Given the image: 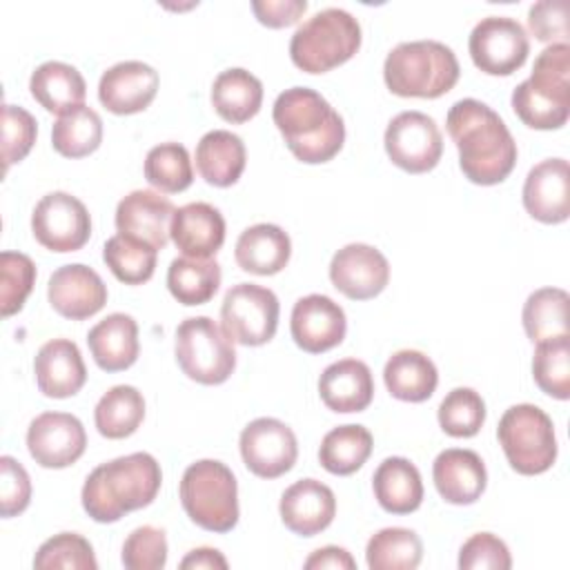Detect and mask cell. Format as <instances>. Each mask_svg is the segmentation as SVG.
<instances>
[{"label": "cell", "mask_w": 570, "mask_h": 570, "mask_svg": "<svg viewBox=\"0 0 570 570\" xmlns=\"http://www.w3.org/2000/svg\"><path fill=\"white\" fill-rule=\"evenodd\" d=\"M459 167L474 185H499L517 165V142L503 118L476 98L456 100L445 118Z\"/></svg>", "instance_id": "cell-1"}, {"label": "cell", "mask_w": 570, "mask_h": 570, "mask_svg": "<svg viewBox=\"0 0 570 570\" xmlns=\"http://www.w3.org/2000/svg\"><path fill=\"white\" fill-rule=\"evenodd\" d=\"M163 483L160 463L149 452H134L100 463L85 479L80 499L98 523H116L127 512L147 508Z\"/></svg>", "instance_id": "cell-2"}, {"label": "cell", "mask_w": 570, "mask_h": 570, "mask_svg": "<svg viewBox=\"0 0 570 570\" xmlns=\"http://www.w3.org/2000/svg\"><path fill=\"white\" fill-rule=\"evenodd\" d=\"M272 118L287 149L301 163H327L345 142V125L341 114L309 87H289L278 94Z\"/></svg>", "instance_id": "cell-3"}, {"label": "cell", "mask_w": 570, "mask_h": 570, "mask_svg": "<svg viewBox=\"0 0 570 570\" xmlns=\"http://www.w3.org/2000/svg\"><path fill=\"white\" fill-rule=\"evenodd\" d=\"M512 109L530 129H561L570 116V45H548L528 80L512 91Z\"/></svg>", "instance_id": "cell-4"}, {"label": "cell", "mask_w": 570, "mask_h": 570, "mask_svg": "<svg viewBox=\"0 0 570 570\" xmlns=\"http://www.w3.org/2000/svg\"><path fill=\"white\" fill-rule=\"evenodd\" d=\"M454 51L439 40L399 42L383 62L387 89L401 98H439L459 80Z\"/></svg>", "instance_id": "cell-5"}, {"label": "cell", "mask_w": 570, "mask_h": 570, "mask_svg": "<svg viewBox=\"0 0 570 570\" xmlns=\"http://www.w3.org/2000/svg\"><path fill=\"white\" fill-rule=\"evenodd\" d=\"M361 47L358 20L338 7L309 16L289 40V58L305 73H325L347 62Z\"/></svg>", "instance_id": "cell-6"}, {"label": "cell", "mask_w": 570, "mask_h": 570, "mask_svg": "<svg viewBox=\"0 0 570 570\" xmlns=\"http://www.w3.org/2000/svg\"><path fill=\"white\" fill-rule=\"evenodd\" d=\"M178 494L187 517L203 530L229 532L238 523V485L223 461L191 463L183 472Z\"/></svg>", "instance_id": "cell-7"}, {"label": "cell", "mask_w": 570, "mask_h": 570, "mask_svg": "<svg viewBox=\"0 0 570 570\" xmlns=\"http://www.w3.org/2000/svg\"><path fill=\"white\" fill-rule=\"evenodd\" d=\"M497 436L510 468L519 474H543L557 461L554 423L539 405L519 403L508 407L499 421Z\"/></svg>", "instance_id": "cell-8"}, {"label": "cell", "mask_w": 570, "mask_h": 570, "mask_svg": "<svg viewBox=\"0 0 570 570\" xmlns=\"http://www.w3.org/2000/svg\"><path fill=\"white\" fill-rule=\"evenodd\" d=\"M174 352L183 374L200 385H220L236 367L234 341L209 316L185 318L176 327Z\"/></svg>", "instance_id": "cell-9"}, {"label": "cell", "mask_w": 570, "mask_h": 570, "mask_svg": "<svg viewBox=\"0 0 570 570\" xmlns=\"http://www.w3.org/2000/svg\"><path fill=\"white\" fill-rule=\"evenodd\" d=\"M278 298L269 287L238 283L227 289L220 305V327L240 345L258 347L274 338L278 327Z\"/></svg>", "instance_id": "cell-10"}, {"label": "cell", "mask_w": 570, "mask_h": 570, "mask_svg": "<svg viewBox=\"0 0 570 570\" xmlns=\"http://www.w3.org/2000/svg\"><path fill=\"white\" fill-rule=\"evenodd\" d=\"M470 58L488 76H510L523 67L530 53L525 29L508 16L481 18L468 40Z\"/></svg>", "instance_id": "cell-11"}, {"label": "cell", "mask_w": 570, "mask_h": 570, "mask_svg": "<svg viewBox=\"0 0 570 570\" xmlns=\"http://www.w3.org/2000/svg\"><path fill=\"white\" fill-rule=\"evenodd\" d=\"M390 160L407 174L434 169L443 154V136L432 116L423 111L396 114L383 136Z\"/></svg>", "instance_id": "cell-12"}, {"label": "cell", "mask_w": 570, "mask_h": 570, "mask_svg": "<svg viewBox=\"0 0 570 570\" xmlns=\"http://www.w3.org/2000/svg\"><path fill=\"white\" fill-rule=\"evenodd\" d=\"M31 232L36 240L51 252H76L91 236V216L76 196L49 191L33 207Z\"/></svg>", "instance_id": "cell-13"}, {"label": "cell", "mask_w": 570, "mask_h": 570, "mask_svg": "<svg viewBox=\"0 0 570 570\" xmlns=\"http://www.w3.org/2000/svg\"><path fill=\"white\" fill-rule=\"evenodd\" d=\"M238 445L245 468L261 479L283 476L298 456L296 434L287 423L272 416L249 421L240 432Z\"/></svg>", "instance_id": "cell-14"}, {"label": "cell", "mask_w": 570, "mask_h": 570, "mask_svg": "<svg viewBox=\"0 0 570 570\" xmlns=\"http://www.w3.org/2000/svg\"><path fill=\"white\" fill-rule=\"evenodd\" d=\"M31 459L51 470L73 465L87 448V432L78 416L69 412H42L27 430Z\"/></svg>", "instance_id": "cell-15"}, {"label": "cell", "mask_w": 570, "mask_h": 570, "mask_svg": "<svg viewBox=\"0 0 570 570\" xmlns=\"http://www.w3.org/2000/svg\"><path fill=\"white\" fill-rule=\"evenodd\" d=\"M330 281L343 296L367 301L385 289L390 263L381 249L365 243H350L332 256Z\"/></svg>", "instance_id": "cell-16"}, {"label": "cell", "mask_w": 570, "mask_h": 570, "mask_svg": "<svg viewBox=\"0 0 570 570\" xmlns=\"http://www.w3.org/2000/svg\"><path fill=\"white\" fill-rule=\"evenodd\" d=\"M289 332L303 352L323 354L343 343L347 318L343 307L330 296L307 294L292 307Z\"/></svg>", "instance_id": "cell-17"}, {"label": "cell", "mask_w": 570, "mask_h": 570, "mask_svg": "<svg viewBox=\"0 0 570 570\" xmlns=\"http://www.w3.org/2000/svg\"><path fill=\"white\" fill-rule=\"evenodd\" d=\"M158 71L142 60L111 65L98 82V100L116 116L145 111L158 94Z\"/></svg>", "instance_id": "cell-18"}, {"label": "cell", "mask_w": 570, "mask_h": 570, "mask_svg": "<svg viewBox=\"0 0 570 570\" xmlns=\"http://www.w3.org/2000/svg\"><path fill=\"white\" fill-rule=\"evenodd\" d=\"M47 298L51 307L71 321H82L98 314L107 303V285L100 274L82 263L58 267L49 276Z\"/></svg>", "instance_id": "cell-19"}, {"label": "cell", "mask_w": 570, "mask_h": 570, "mask_svg": "<svg viewBox=\"0 0 570 570\" xmlns=\"http://www.w3.org/2000/svg\"><path fill=\"white\" fill-rule=\"evenodd\" d=\"M525 212L546 225H559L570 216V167L566 158H546L534 165L523 183Z\"/></svg>", "instance_id": "cell-20"}, {"label": "cell", "mask_w": 570, "mask_h": 570, "mask_svg": "<svg viewBox=\"0 0 570 570\" xmlns=\"http://www.w3.org/2000/svg\"><path fill=\"white\" fill-rule=\"evenodd\" d=\"M174 205L160 191L134 189L116 207L118 234L142 240L156 249H163L171 238Z\"/></svg>", "instance_id": "cell-21"}, {"label": "cell", "mask_w": 570, "mask_h": 570, "mask_svg": "<svg viewBox=\"0 0 570 570\" xmlns=\"http://www.w3.org/2000/svg\"><path fill=\"white\" fill-rule=\"evenodd\" d=\"M278 512L287 530L301 537H314L334 521L336 497L323 481L301 479L281 494Z\"/></svg>", "instance_id": "cell-22"}, {"label": "cell", "mask_w": 570, "mask_h": 570, "mask_svg": "<svg viewBox=\"0 0 570 570\" xmlns=\"http://www.w3.org/2000/svg\"><path fill=\"white\" fill-rule=\"evenodd\" d=\"M432 479L443 501L452 505H470L481 499L488 485L483 459L474 450L448 448L432 463Z\"/></svg>", "instance_id": "cell-23"}, {"label": "cell", "mask_w": 570, "mask_h": 570, "mask_svg": "<svg viewBox=\"0 0 570 570\" xmlns=\"http://www.w3.org/2000/svg\"><path fill=\"white\" fill-rule=\"evenodd\" d=\"M33 372L38 390L49 399H69L78 394L87 381L82 354L69 338L47 341L33 358Z\"/></svg>", "instance_id": "cell-24"}, {"label": "cell", "mask_w": 570, "mask_h": 570, "mask_svg": "<svg viewBox=\"0 0 570 570\" xmlns=\"http://www.w3.org/2000/svg\"><path fill=\"white\" fill-rule=\"evenodd\" d=\"M171 240L189 258H212L225 243V218L209 203H187L174 212Z\"/></svg>", "instance_id": "cell-25"}, {"label": "cell", "mask_w": 570, "mask_h": 570, "mask_svg": "<svg viewBox=\"0 0 570 570\" xmlns=\"http://www.w3.org/2000/svg\"><path fill=\"white\" fill-rule=\"evenodd\" d=\"M318 394L332 412H363L374 399V379L367 363L341 358L327 365L318 379Z\"/></svg>", "instance_id": "cell-26"}, {"label": "cell", "mask_w": 570, "mask_h": 570, "mask_svg": "<svg viewBox=\"0 0 570 570\" xmlns=\"http://www.w3.org/2000/svg\"><path fill=\"white\" fill-rule=\"evenodd\" d=\"M87 345L100 370L122 372L136 363L140 352L138 323L129 314L114 312L89 330Z\"/></svg>", "instance_id": "cell-27"}, {"label": "cell", "mask_w": 570, "mask_h": 570, "mask_svg": "<svg viewBox=\"0 0 570 570\" xmlns=\"http://www.w3.org/2000/svg\"><path fill=\"white\" fill-rule=\"evenodd\" d=\"M234 256L243 272L272 276L289 263L292 240L283 227L272 223H256L240 232Z\"/></svg>", "instance_id": "cell-28"}, {"label": "cell", "mask_w": 570, "mask_h": 570, "mask_svg": "<svg viewBox=\"0 0 570 570\" xmlns=\"http://www.w3.org/2000/svg\"><path fill=\"white\" fill-rule=\"evenodd\" d=\"M379 505L390 514H410L423 503V481L419 468L405 456H387L372 476Z\"/></svg>", "instance_id": "cell-29"}, {"label": "cell", "mask_w": 570, "mask_h": 570, "mask_svg": "<svg viewBox=\"0 0 570 570\" xmlns=\"http://www.w3.org/2000/svg\"><path fill=\"white\" fill-rule=\"evenodd\" d=\"M245 142L227 129H212L196 145V169L214 187L234 185L245 171Z\"/></svg>", "instance_id": "cell-30"}, {"label": "cell", "mask_w": 570, "mask_h": 570, "mask_svg": "<svg viewBox=\"0 0 570 570\" xmlns=\"http://www.w3.org/2000/svg\"><path fill=\"white\" fill-rule=\"evenodd\" d=\"M383 381L394 399L405 403H423L434 394L439 372L428 354L419 350H399L387 358Z\"/></svg>", "instance_id": "cell-31"}, {"label": "cell", "mask_w": 570, "mask_h": 570, "mask_svg": "<svg viewBox=\"0 0 570 570\" xmlns=\"http://www.w3.org/2000/svg\"><path fill=\"white\" fill-rule=\"evenodd\" d=\"M29 89L40 107L58 116L80 107L87 94L82 73L73 65L60 60L38 65L29 78Z\"/></svg>", "instance_id": "cell-32"}, {"label": "cell", "mask_w": 570, "mask_h": 570, "mask_svg": "<svg viewBox=\"0 0 570 570\" xmlns=\"http://www.w3.org/2000/svg\"><path fill=\"white\" fill-rule=\"evenodd\" d=\"M212 105L223 120L232 125L247 122L261 111L263 82L247 69H225L214 78Z\"/></svg>", "instance_id": "cell-33"}, {"label": "cell", "mask_w": 570, "mask_h": 570, "mask_svg": "<svg viewBox=\"0 0 570 570\" xmlns=\"http://www.w3.org/2000/svg\"><path fill=\"white\" fill-rule=\"evenodd\" d=\"M374 448V439L365 425L347 423L330 430L318 448V461L330 474L347 476L363 468Z\"/></svg>", "instance_id": "cell-34"}, {"label": "cell", "mask_w": 570, "mask_h": 570, "mask_svg": "<svg viewBox=\"0 0 570 570\" xmlns=\"http://www.w3.org/2000/svg\"><path fill=\"white\" fill-rule=\"evenodd\" d=\"M220 265L212 258L180 256L169 263L167 287L183 305H203L214 298L220 287Z\"/></svg>", "instance_id": "cell-35"}, {"label": "cell", "mask_w": 570, "mask_h": 570, "mask_svg": "<svg viewBox=\"0 0 570 570\" xmlns=\"http://www.w3.org/2000/svg\"><path fill=\"white\" fill-rule=\"evenodd\" d=\"M145 419V399L134 385H114L107 390L94 410L96 430L105 439L131 436Z\"/></svg>", "instance_id": "cell-36"}, {"label": "cell", "mask_w": 570, "mask_h": 570, "mask_svg": "<svg viewBox=\"0 0 570 570\" xmlns=\"http://www.w3.org/2000/svg\"><path fill=\"white\" fill-rule=\"evenodd\" d=\"M568 303L570 296L561 287H541L534 289L521 312L523 330L532 343L550 341L568 334Z\"/></svg>", "instance_id": "cell-37"}, {"label": "cell", "mask_w": 570, "mask_h": 570, "mask_svg": "<svg viewBox=\"0 0 570 570\" xmlns=\"http://www.w3.org/2000/svg\"><path fill=\"white\" fill-rule=\"evenodd\" d=\"M102 142V120L98 111L80 105L62 116L51 127V145L65 158H85Z\"/></svg>", "instance_id": "cell-38"}, {"label": "cell", "mask_w": 570, "mask_h": 570, "mask_svg": "<svg viewBox=\"0 0 570 570\" xmlns=\"http://www.w3.org/2000/svg\"><path fill=\"white\" fill-rule=\"evenodd\" d=\"M423 559V543L410 528H383L370 537L365 561L372 570H414Z\"/></svg>", "instance_id": "cell-39"}, {"label": "cell", "mask_w": 570, "mask_h": 570, "mask_svg": "<svg viewBox=\"0 0 570 570\" xmlns=\"http://www.w3.org/2000/svg\"><path fill=\"white\" fill-rule=\"evenodd\" d=\"M102 261L111 274L125 285H142L154 276L158 249L125 234L107 238L102 247Z\"/></svg>", "instance_id": "cell-40"}, {"label": "cell", "mask_w": 570, "mask_h": 570, "mask_svg": "<svg viewBox=\"0 0 570 570\" xmlns=\"http://www.w3.org/2000/svg\"><path fill=\"white\" fill-rule=\"evenodd\" d=\"M142 171L147 183L163 194L185 191L194 180L189 151L180 142H160L151 147L145 156Z\"/></svg>", "instance_id": "cell-41"}, {"label": "cell", "mask_w": 570, "mask_h": 570, "mask_svg": "<svg viewBox=\"0 0 570 570\" xmlns=\"http://www.w3.org/2000/svg\"><path fill=\"white\" fill-rule=\"evenodd\" d=\"M532 376L541 392L552 399H570V336L541 341L532 356Z\"/></svg>", "instance_id": "cell-42"}, {"label": "cell", "mask_w": 570, "mask_h": 570, "mask_svg": "<svg viewBox=\"0 0 570 570\" xmlns=\"http://www.w3.org/2000/svg\"><path fill=\"white\" fill-rule=\"evenodd\" d=\"M439 425L454 439L474 436L485 423V403L472 387H454L445 394L439 410Z\"/></svg>", "instance_id": "cell-43"}, {"label": "cell", "mask_w": 570, "mask_h": 570, "mask_svg": "<svg viewBox=\"0 0 570 570\" xmlns=\"http://www.w3.org/2000/svg\"><path fill=\"white\" fill-rule=\"evenodd\" d=\"M33 568L53 570V568H73V570H96L98 561L91 543L78 532H60L47 539L36 557Z\"/></svg>", "instance_id": "cell-44"}, {"label": "cell", "mask_w": 570, "mask_h": 570, "mask_svg": "<svg viewBox=\"0 0 570 570\" xmlns=\"http://www.w3.org/2000/svg\"><path fill=\"white\" fill-rule=\"evenodd\" d=\"M36 283V265L27 254L2 252L0 254V312L13 316L24 307L27 296Z\"/></svg>", "instance_id": "cell-45"}, {"label": "cell", "mask_w": 570, "mask_h": 570, "mask_svg": "<svg viewBox=\"0 0 570 570\" xmlns=\"http://www.w3.org/2000/svg\"><path fill=\"white\" fill-rule=\"evenodd\" d=\"M38 136L36 118L18 105H2V169L20 163L33 147Z\"/></svg>", "instance_id": "cell-46"}, {"label": "cell", "mask_w": 570, "mask_h": 570, "mask_svg": "<svg viewBox=\"0 0 570 570\" xmlns=\"http://www.w3.org/2000/svg\"><path fill=\"white\" fill-rule=\"evenodd\" d=\"M167 563V537L163 528L140 525L122 543V566L127 570H160Z\"/></svg>", "instance_id": "cell-47"}, {"label": "cell", "mask_w": 570, "mask_h": 570, "mask_svg": "<svg viewBox=\"0 0 570 570\" xmlns=\"http://www.w3.org/2000/svg\"><path fill=\"white\" fill-rule=\"evenodd\" d=\"M459 568L461 570H508L512 568V557L497 534L476 532L472 534L459 550Z\"/></svg>", "instance_id": "cell-48"}, {"label": "cell", "mask_w": 570, "mask_h": 570, "mask_svg": "<svg viewBox=\"0 0 570 570\" xmlns=\"http://www.w3.org/2000/svg\"><path fill=\"white\" fill-rule=\"evenodd\" d=\"M31 501V479L13 456H0V514L4 519L27 510Z\"/></svg>", "instance_id": "cell-49"}, {"label": "cell", "mask_w": 570, "mask_h": 570, "mask_svg": "<svg viewBox=\"0 0 570 570\" xmlns=\"http://www.w3.org/2000/svg\"><path fill=\"white\" fill-rule=\"evenodd\" d=\"M528 29L541 42H568V2L541 0L528 11Z\"/></svg>", "instance_id": "cell-50"}, {"label": "cell", "mask_w": 570, "mask_h": 570, "mask_svg": "<svg viewBox=\"0 0 570 570\" xmlns=\"http://www.w3.org/2000/svg\"><path fill=\"white\" fill-rule=\"evenodd\" d=\"M256 20L269 29H283L301 20L307 11L305 0H256L252 2Z\"/></svg>", "instance_id": "cell-51"}, {"label": "cell", "mask_w": 570, "mask_h": 570, "mask_svg": "<svg viewBox=\"0 0 570 570\" xmlns=\"http://www.w3.org/2000/svg\"><path fill=\"white\" fill-rule=\"evenodd\" d=\"M307 570H321V568H334V570H354L356 568V561L352 559V554L345 550V548H338V546H325V548H318L314 550L305 563H303Z\"/></svg>", "instance_id": "cell-52"}, {"label": "cell", "mask_w": 570, "mask_h": 570, "mask_svg": "<svg viewBox=\"0 0 570 570\" xmlns=\"http://www.w3.org/2000/svg\"><path fill=\"white\" fill-rule=\"evenodd\" d=\"M183 570H225L227 559L216 548H196L187 552V557L180 561Z\"/></svg>", "instance_id": "cell-53"}]
</instances>
